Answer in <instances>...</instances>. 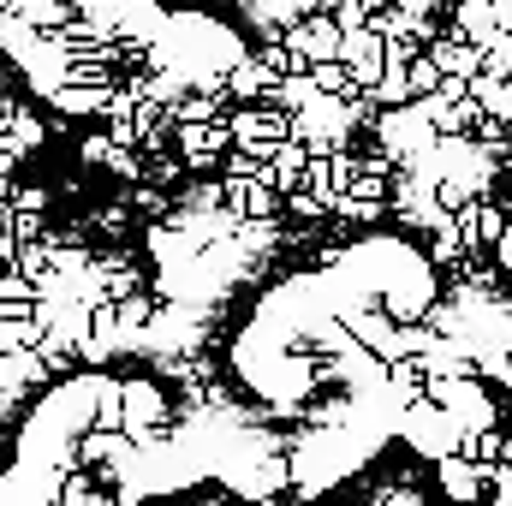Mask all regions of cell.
I'll return each mask as SVG.
<instances>
[{
	"instance_id": "obj_1",
	"label": "cell",
	"mask_w": 512,
	"mask_h": 506,
	"mask_svg": "<svg viewBox=\"0 0 512 506\" xmlns=\"http://www.w3.org/2000/svg\"><path fill=\"white\" fill-rule=\"evenodd\" d=\"M376 137H382V149H387V161L393 167H405L411 155H423L429 143H435V126L417 114V102H399V108H376Z\"/></svg>"
},
{
	"instance_id": "obj_2",
	"label": "cell",
	"mask_w": 512,
	"mask_h": 506,
	"mask_svg": "<svg viewBox=\"0 0 512 506\" xmlns=\"http://www.w3.org/2000/svg\"><path fill=\"white\" fill-rule=\"evenodd\" d=\"M280 48L292 54V72H304V66H316V60H334V48H340V24H334L328 12H304L298 24L280 30Z\"/></svg>"
},
{
	"instance_id": "obj_3",
	"label": "cell",
	"mask_w": 512,
	"mask_h": 506,
	"mask_svg": "<svg viewBox=\"0 0 512 506\" xmlns=\"http://www.w3.org/2000/svg\"><path fill=\"white\" fill-rule=\"evenodd\" d=\"M221 120L233 131V143H251L262 155H268L280 137H292V114H286V108H268V102H239V108H227Z\"/></svg>"
},
{
	"instance_id": "obj_4",
	"label": "cell",
	"mask_w": 512,
	"mask_h": 506,
	"mask_svg": "<svg viewBox=\"0 0 512 506\" xmlns=\"http://www.w3.org/2000/svg\"><path fill=\"white\" fill-rule=\"evenodd\" d=\"M429 465H435L441 501L477 506L483 495H489V465H477V459H465V453H441V459H429Z\"/></svg>"
},
{
	"instance_id": "obj_5",
	"label": "cell",
	"mask_w": 512,
	"mask_h": 506,
	"mask_svg": "<svg viewBox=\"0 0 512 506\" xmlns=\"http://www.w3.org/2000/svg\"><path fill=\"white\" fill-rule=\"evenodd\" d=\"M173 143H179L185 173H209L233 149V131H227V120H203V126H173Z\"/></svg>"
},
{
	"instance_id": "obj_6",
	"label": "cell",
	"mask_w": 512,
	"mask_h": 506,
	"mask_svg": "<svg viewBox=\"0 0 512 506\" xmlns=\"http://www.w3.org/2000/svg\"><path fill=\"white\" fill-rule=\"evenodd\" d=\"M221 203H227L239 221H274V215H280V191L262 185V179H221Z\"/></svg>"
},
{
	"instance_id": "obj_7",
	"label": "cell",
	"mask_w": 512,
	"mask_h": 506,
	"mask_svg": "<svg viewBox=\"0 0 512 506\" xmlns=\"http://www.w3.org/2000/svg\"><path fill=\"white\" fill-rule=\"evenodd\" d=\"M221 90H227V102H268V90H274V72H268L256 54H239V60L227 66Z\"/></svg>"
},
{
	"instance_id": "obj_8",
	"label": "cell",
	"mask_w": 512,
	"mask_h": 506,
	"mask_svg": "<svg viewBox=\"0 0 512 506\" xmlns=\"http://www.w3.org/2000/svg\"><path fill=\"white\" fill-rule=\"evenodd\" d=\"M429 60L441 66V78H471V72L483 66V48L465 42V36H453V30H447V36L435 30V36H429Z\"/></svg>"
},
{
	"instance_id": "obj_9",
	"label": "cell",
	"mask_w": 512,
	"mask_h": 506,
	"mask_svg": "<svg viewBox=\"0 0 512 506\" xmlns=\"http://www.w3.org/2000/svg\"><path fill=\"white\" fill-rule=\"evenodd\" d=\"M304 161H310V149L298 143V137H280L274 149H268V167H262V179L286 197V191H298V179H304Z\"/></svg>"
},
{
	"instance_id": "obj_10",
	"label": "cell",
	"mask_w": 512,
	"mask_h": 506,
	"mask_svg": "<svg viewBox=\"0 0 512 506\" xmlns=\"http://www.w3.org/2000/svg\"><path fill=\"white\" fill-rule=\"evenodd\" d=\"M108 90L114 84H54L48 90V102H54V114H66V120H90V114H102V102H108Z\"/></svg>"
},
{
	"instance_id": "obj_11",
	"label": "cell",
	"mask_w": 512,
	"mask_h": 506,
	"mask_svg": "<svg viewBox=\"0 0 512 506\" xmlns=\"http://www.w3.org/2000/svg\"><path fill=\"white\" fill-rule=\"evenodd\" d=\"M465 96H471L489 120H507V126H512V78H495V72H483V66H477V72L465 78Z\"/></svg>"
},
{
	"instance_id": "obj_12",
	"label": "cell",
	"mask_w": 512,
	"mask_h": 506,
	"mask_svg": "<svg viewBox=\"0 0 512 506\" xmlns=\"http://www.w3.org/2000/svg\"><path fill=\"white\" fill-rule=\"evenodd\" d=\"M447 12H453V36H465V42H489L495 36V6L489 0H441Z\"/></svg>"
},
{
	"instance_id": "obj_13",
	"label": "cell",
	"mask_w": 512,
	"mask_h": 506,
	"mask_svg": "<svg viewBox=\"0 0 512 506\" xmlns=\"http://www.w3.org/2000/svg\"><path fill=\"white\" fill-rule=\"evenodd\" d=\"M48 506H114V495H102V489H96V477L78 465V471H66V477H60V489L48 495Z\"/></svg>"
},
{
	"instance_id": "obj_14",
	"label": "cell",
	"mask_w": 512,
	"mask_h": 506,
	"mask_svg": "<svg viewBox=\"0 0 512 506\" xmlns=\"http://www.w3.org/2000/svg\"><path fill=\"white\" fill-rule=\"evenodd\" d=\"M304 78H310L316 96H346V90H352V78H346L340 60H316V66H304Z\"/></svg>"
},
{
	"instance_id": "obj_15",
	"label": "cell",
	"mask_w": 512,
	"mask_h": 506,
	"mask_svg": "<svg viewBox=\"0 0 512 506\" xmlns=\"http://www.w3.org/2000/svg\"><path fill=\"white\" fill-rule=\"evenodd\" d=\"M435 84H441V66H435L429 54H411V60H405V90H411V96H429Z\"/></svg>"
},
{
	"instance_id": "obj_16",
	"label": "cell",
	"mask_w": 512,
	"mask_h": 506,
	"mask_svg": "<svg viewBox=\"0 0 512 506\" xmlns=\"http://www.w3.org/2000/svg\"><path fill=\"white\" fill-rule=\"evenodd\" d=\"M12 268H18V274H24L30 286H36V280H48V245H42V239L18 245V251H12Z\"/></svg>"
},
{
	"instance_id": "obj_17",
	"label": "cell",
	"mask_w": 512,
	"mask_h": 506,
	"mask_svg": "<svg viewBox=\"0 0 512 506\" xmlns=\"http://www.w3.org/2000/svg\"><path fill=\"white\" fill-rule=\"evenodd\" d=\"M6 131H12L24 149H42V137H48V131H42V120H36L30 108H12V114H6Z\"/></svg>"
},
{
	"instance_id": "obj_18",
	"label": "cell",
	"mask_w": 512,
	"mask_h": 506,
	"mask_svg": "<svg viewBox=\"0 0 512 506\" xmlns=\"http://www.w3.org/2000/svg\"><path fill=\"white\" fill-rule=\"evenodd\" d=\"M435 262H465V245H459L453 215H441V221H435Z\"/></svg>"
},
{
	"instance_id": "obj_19",
	"label": "cell",
	"mask_w": 512,
	"mask_h": 506,
	"mask_svg": "<svg viewBox=\"0 0 512 506\" xmlns=\"http://www.w3.org/2000/svg\"><path fill=\"white\" fill-rule=\"evenodd\" d=\"M102 167H108V173H120V179H143V155H137V149H120V143L102 155Z\"/></svg>"
},
{
	"instance_id": "obj_20",
	"label": "cell",
	"mask_w": 512,
	"mask_h": 506,
	"mask_svg": "<svg viewBox=\"0 0 512 506\" xmlns=\"http://www.w3.org/2000/svg\"><path fill=\"white\" fill-rule=\"evenodd\" d=\"M6 203H12L18 215H48V191H42V185H18V191H6Z\"/></svg>"
},
{
	"instance_id": "obj_21",
	"label": "cell",
	"mask_w": 512,
	"mask_h": 506,
	"mask_svg": "<svg viewBox=\"0 0 512 506\" xmlns=\"http://www.w3.org/2000/svg\"><path fill=\"white\" fill-rule=\"evenodd\" d=\"M370 506H423V495H417V489H411V483L399 477V483H382V489H376V501H370Z\"/></svg>"
},
{
	"instance_id": "obj_22",
	"label": "cell",
	"mask_w": 512,
	"mask_h": 506,
	"mask_svg": "<svg viewBox=\"0 0 512 506\" xmlns=\"http://www.w3.org/2000/svg\"><path fill=\"white\" fill-rule=\"evenodd\" d=\"M6 233H12L18 245H30V239H42L48 227H42V215H18V209H12V227H6Z\"/></svg>"
},
{
	"instance_id": "obj_23",
	"label": "cell",
	"mask_w": 512,
	"mask_h": 506,
	"mask_svg": "<svg viewBox=\"0 0 512 506\" xmlns=\"http://www.w3.org/2000/svg\"><path fill=\"white\" fill-rule=\"evenodd\" d=\"M96 227H102V233H126V227H131V215L120 209V203H114V209H96Z\"/></svg>"
},
{
	"instance_id": "obj_24",
	"label": "cell",
	"mask_w": 512,
	"mask_h": 506,
	"mask_svg": "<svg viewBox=\"0 0 512 506\" xmlns=\"http://www.w3.org/2000/svg\"><path fill=\"white\" fill-rule=\"evenodd\" d=\"M131 203H137L143 215H155V209H167V197H161L155 185H137V191H131Z\"/></svg>"
},
{
	"instance_id": "obj_25",
	"label": "cell",
	"mask_w": 512,
	"mask_h": 506,
	"mask_svg": "<svg viewBox=\"0 0 512 506\" xmlns=\"http://www.w3.org/2000/svg\"><path fill=\"white\" fill-rule=\"evenodd\" d=\"M108 143H120V149H137V126H131V120H108Z\"/></svg>"
},
{
	"instance_id": "obj_26",
	"label": "cell",
	"mask_w": 512,
	"mask_h": 506,
	"mask_svg": "<svg viewBox=\"0 0 512 506\" xmlns=\"http://www.w3.org/2000/svg\"><path fill=\"white\" fill-rule=\"evenodd\" d=\"M108 149H114L108 137H90V143H84V161H90V167H102V155H108Z\"/></svg>"
},
{
	"instance_id": "obj_27",
	"label": "cell",
	"mask_w": 512,
	"mask_h": 506,
	"mask_svg": "<svg viewBox=\"0 0 512 506\" xmlns=\"http://www.w3.org/2000/svg\"><path fill=\"white\" fill-rule=\"evenodd\" d=\"M495 465H507V471H512V429H501V447H495Z\"/></svg>"
},
{
	"instance_id": "obj_28",
	"label": "cell",
	"mask_w": 512,
	"mask_h": 506,
	"mask_svg": "<svg viewBox=\"0 0 512 506\" xmlns=\"http://www.w3.org/2000/svg\"><path fill=\"white\" fill-rule=\"evenodd\" d=\"M12 251H18V239H12V233H6V227H0V268H6V262H12Z\"/></svg>"
},
{
	"instance_id": "obj_29",
	"label": "cell",
	"mask_w": 512,
	"mask_h": 506,
	"mask_svg": "<svg viewBox=\"0 0 512 506\" xmlns=\"http://www.w3.org/2000/svg\"><path fill=\"white\" fill-rule=\"evenodd\" d=\"M423 506H453V501H423Z\"/></svg>"
},
{
	"instance_id": "obj_30",
	"label": "cell",
	"mask_w": 512,
	"mask_h": 506,
	"mask_svg": "<svg viewBox=\"0 0 512 506\" xmlns=\"http://www.w3.org/2000/svg\"><path fill=\"white\" fill-rule=\"evenodd\" d=\"M489 6H495V0H489Z\"/></svg>"
},
{
	"instance_id": "obj_31",
	"label": "cell",
	"mask_w": 512,
	"mask_h": 506,
	"mask_svg": "<svg viewBox=\"0 0 512 506\" xmlns=\"http://www.w3.org/2000/svg\"><path fill=\"white\" fill-rule=\"evenodd\" d=\"M340 506H346V501H340Z\"/></svg>"
}]
</instances>
